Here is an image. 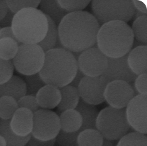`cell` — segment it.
<instances>
[{"label":"cell","instance_id":"40","mask_svg":"<svg viewBox=\"0 0 147 146\" xmlns=\"http://www.w3.org/2000/svg\"><path fill=\"white\" fill-rule=\"evenodd\" d=\"M84 76H85V75H84L83 73H82L80 71V70L78 69V70H77V74H76V75H75L74 79H73L72 82H71L70 84H69V85H71V86H72L75 87V88H77V87H78L79 83H80L81 80H82V78H83Z\"/></svg>","mask_w":147,"mask_h":146},{"label":"cell","instance_id":"10","mask_svg":"<svg viewBox=\"0 0 147 146\" xmlns=\"http://www.w3.org/2000/svg\"><path fill=\"white\" fill-rule=\"evenodd\" d=\"M109 82L102 75L96 77L85 76L77 87L79 96L86 103L98 105L105 101L104 92Z\"/></svg>","mask_w":147,"mask_h":146},{"label":"cell","instance_id":"36","mask_svg":"<svg viewBox=\"0 0 147 146\" xmlns=\"http://www.w3.org/2000/svg\"><path fill=\"white\" fill-rule=\"evenodd\" d=\"M55 143V139L50 141H43L35 139L33 136H31L30 139L25 146H54Z\"/></svg>","mask_w":147,"mask_h":146},{"label":"cell","instance_id":"32","mask_svg":"<svg viewBox=\"0 0 147 146\" xmlns=\"http://www.w3.org/2000/svg\"><path fill=\"white\" fill-rule=\"evenodd\" d=\"M58 3L63 9L66 10L69 13L82 11L89 5L91 1H67V0H60L57 1Z\"/></svg>","mask_w":147,"mask_h":146},{"label":"cell","instance_id":"11","mask_svg":"<svg viewBox=\"0 0 147 146\" xmlns=\"http://www.w3.org/2000/svg\"><path fill=\"white\" fill-rule=\"evenodd\" d=\"M126 118L129 126L136 132L147 133V96L137 94L126 107Z\"/></svg>","mask_w":147,"mask_h":146},{"label":"cell","instance_id":"37","mask_svg":"<svg viewBox=\"0 0 147 146\" xmlns=\"http://www.w3.org/2000/svg\"><path fill=\"white\" fill-rule=\"evenodd\" d=\"M14 13L11 12L10 10H8L7 14L0 21V27H10L11 26L12 21H13Z\"/></svg>","mask_w":147,"mask_h":146},{"label":"cell","instance_id":"2","mask_svg":"<svg viewBox=\"0 0 147 146\" xmlns=\"http://www.w3.org/2000/svg\"><path fill=\"white\" fill-rule=\"evenodd\" d=\"M77 70V60L73 53L64 49H53L45 53L39 74L45 84L61 88L72 82Z\"/></svg>","mask_w":147,"mask_h":146},{"label":"cell","instance_id":"23","mask_svg":"<svg viewBox=\"0 0 147 146\" xmlns=\"http://www.w3.org/2000/svg\"><path fill=\"white\" fill-rule=\"evenodd\" d=\"M103 137L96 129H87L79 132L77 137L79 146H102Z\"/></svg>","mask_w":147,"mask_h":146},{"label":"cell","instance_id":"17","mask_svg":"<svg viewBox=\"0 0 147 146\" xmlns=\"http://www.w3.org/2000/svg\"><path fill=\"white\" fill-rule=\"evenodd\" d=\"M26 95V85L21 77L13 75L4 84L0 85V97L11 96L17 101Z\"/></svg>","mask_w":147,"mask_h":146},{"label":"cell","instance_id":"46","mask_svg":"<svg viewBox=\"0 0 147 146\" xmlns=\"http://www.w3.org/2000/svg\"><path fill=\"white\" fill-rule=\"evenodd\" d=\"M0 120H1V119H0Z\"/></svg>","mask_w":147,"mask_h":146},{"label":"cell","instance_id":"33","mask_svg":"<svg viewBox=\"0 0 147 146\" xmlns=\"http://www.w3.org/2000/svg\"><path fill=\"white\" fill-rule=\"evenodd\" d=\"M13 71L14 66L11 60L0 58V85L4 84L11 78Z\"/></svg>","mask_w":147,"mask_h":146},{"label":"cell","instance_id":"45","mask_svg":"<svg viewBox=\"0 0 147 146\" xmlns=\"http://www.w3.org/2000/svg\"><path fill=\"white\" fill-rule=\"evenodd\" d=\"M0 29H1V27H0Z\"/></svg>","mask_w":147,"mask_h":146},{"label":"cell","instance_id":"39","mask_svg":"<svg viewBox=\"0 0 147 146\" xmlns=\"http://www.w3.org/2000/svg\"><path fill=\"white\" fill-rule=\"evenodd\" d=\"M133 1L134 9L136 10H138V11L141 12L142 13L146 15V6L143 2L141 1H137V0H133V1Z\"/></svg>","mask_w":147,"mask_h":146},{"label":"cell","instance_id":"16","mask_svg":"<svg viewBox=\"0 0 147 146\" xmlns=\"http://www.w3.org/2000/svg\"><path fill=\"white\" fill-rule=\"evenodd\" d=\"M127 63L131 71L136 76L147 72V47L140 45L134 47L128 53Z\"/></svg>","mask_w":147,"mask_h":146},{"label":"cell","instance_id":"1","mask_svg":"<svg viewBox=\"0 0 147 146\" xmlns=\"http://www.w3.org/2000/svg\"><path fill=\"white\" fill-rule=\"evenodd\" d=\"M100 27L93 14L83 11L73 12L67 14L58 25V36L65 49L81 53L95 45Z\"/></svg>","mask_w":147,"mask_h":146},{"label":"cell","instance_id":"44","mask_svg":"<svg viewBox=\"0 0 147 146\" xmlns=\"http://www.w3.org/2000/svg\"><path fill=\"white\" fill-rule=\"evenodd\" d=\"M0 146H7L5 139L1 135H0Z\"/></svg>","mask_w":147,"mask_h":146},{"label":"cell","instance_id":"30","mask_svg":"<svg viewBox=\"0 0 147 146\" xmlns=\"http://www.w3.org/2000/svg\"><path fill=\"white\" fill-rule=\"evenodd\" d=\"M41 1L38 0H23V1H13L7 0L6 3L8 8L14 14L26 8H37L39 5Z\"/></svg>","mask_w":147,"mask_h":146},{"label":"cell","instance_id":"43","mask_svg":"<svg viewBox=\"0 0 147 146\" xmlns=\"http://www.w3.org/2000/svg\"><path fill=\"white\" fill-rule=\"evenodd\" d=\"M113 143L111 142V140H109V139H103V142H102V146H113Z\"/></svg>","mask_w":147,"mask_h":146},{"label":"cell","instance_id":"7","mask_svg":"<svg viewBox=\"0 0 147 146\" xmlns=\"http://www.w3.org/2000/svg\"><path fill=\"white\" fill-rule=\"evenodd\" d=\"M45 56V53L37 44H21L12 63L19 73L29 76L40 72Z\"/></svg>","mask_w":147,"mask_h":146},{"label":"cell","instance_id":"20","mask_svg":"<svg viewBox=\"0 0 147 146\" xmlns=\"http://www.w3.org/2000/svg\"><path fill=\"white\" fill-rule=\"evenodd\" d=\"M61 130L66 132L79 131L82 126V117L75 109L67 110L60 114Z\"/></svg>","mask_w":147,"mask_h":146},{"label":"cell","instance_id":"6","mask_svg":"<svg viewBox=\"0 0 147 146\" xmlns=\"http://www.w3.org/2000/svg\"><path fill=\"white\" fill-rule=\"evenodd\" d=\"M92 11L99 25L120 21L127 23L133 17L134 9L133 1H92Z\"/></svg>","mask_w":147,"mask_h":146},{"label":"cell","instance_id":"28","mask_svg":"<svg viewBox=\"0 0 147 146\" xmlns=\"http://www.w3.org/2000/svg\"><path fill=\"white\" fill-rule=\"evenodd\" d=\"M117 146H147V137L136 131L127 133L119 139Z\"/></svg>","mask_w":147,"mask_h":146},{"label":"cell","instance_id":"14","mask_svg":"<svg viewBox=\"0 0 147 146\" xmlns=\"http://www.w3.org/2000/svg\"><path fill=\"white\" fill-rule=\"evenodd\" d=\"M9 127L19 137L31 135L33 127V112L27 108H19L9 120Z\"/></svg>","mask_w":147,"mask_h":146},{"label":"cell","instance_id":"42","mask_svg":"<svg viewBox=\"0 0 147 146\" xmlns=\"http://www.w3.org/2000/svg\"><path fill=\"white\" fill-rule=\"evenodd\" d=\"M143 15H146L142 13L140 11H138V10H136V9L134 10V15H133V17H134V20H135L136 19H137L138 17H140L143 16Z\"/></svg>","mask_w":147,"mask_h":146},{"label":"cell","instance_id":"21","mask_svg":"<svg viewBox=\"0 0 147 146\" xmlns=\"http://www.w3.org/2000/svg\"><path fill=\"white\" fill-rule=\"evenodd\" d=\"M39 10L46 16L53 21L57 25H59L63 19L69 13L58 3L56 0H43L39 3Z\"/></svg>","mask_w":147,"mask_h":146},{"label":"cell","instance_id":"41","mask_svg":"<svg viewBox=\"0 0 147 146\" xmlns=\"http://www.w3.org/2000/svg\"><path fill=\"white\" fill-rule=\"evenodd\" d=\"M9 8L5 0H0V21L7 14Z\"/></svg>","mask_w":147,"mask_h":146},{"label":"cell","instance_id":"4","mask_svg":"<svg viewBox=\"0 0 147 146\" xmlns=\"http://www.w3.org/2000/svg\"><path fill=\"white\" fill-rule=\"evenodd\" d=\"M11 27L21 44H38L47 33V19L37 8H26L14 15Z\"/></svg>","mask_w":147,"mask_h":146},{"label":"cell","instance_id":"34","mask_svg":"<svg viewBox=\"0 0 147 146\" xmlns=\"http://www.w3.org/2000/svg\"><path fill=\"white\" fill-rule=\"evenodd\" d=\"M19 108H27L31 112H34L39 109V106L34 96L26 95L18 100Z\"/></svg>","mask_w":147,"mask_h":146},{"label":"cell","instance_id":"35","mask_svg":"<svg viewBox=\"0 0 147 146\" xmlns=\"http://www.w3.org/2000/svg\"><path fill=\"white\" fill-rule=\"evenodd\" d=\"M134 88L138 94H147V74H142L137 76L134 80Z\"/></svg>","mask_w":147,"mask_h":146},{"label":"cell","instance_id":"18","mask_svg":"<svg viewBox=\"0 0 147 146\" xmlns=\"http://www.w3.org/2000/svg\"><path fill=\"white\" fill-rule=\"evenodd\" d=\"M75 110L81 114L83 121L79 132L87 129H96V120L99 112L95 106L86 103L81 99Z\"/></svg>","mask_w":147,"mask_h":146},{"label":"cell","instance_id":"3","mask_svg":"<svg viewBox=\"0 0 147 146\" xmlns=\"http://www.w3.org/2000/svg\"><path fill=\"white\" fill-rule=\"evenodd\" d=\"M134 35L127 23L114 21L100 27L96 43L97 48L108 58H120L131 51Z\"/></svg>","mask_w":147,"mask_h":146},{"label":"cell","instance_id":"38","mask_svg":"<svg viewBox=\"0 0 147 146\" xmlns=\"http://www.w3.org/2000/svg\"><path fill=\"white\" fill-rule=\"evenodd\" d=\"M5 37H10V38H12V39L17 40V39H16V37H15V36H14L11 27H10L1 28V29H0V39H3V38H5Z\"/></svg>","mask_w":147,"mask_h":146},{"label":"cell","instance_id":"15","mask_svg":"<svg viewBox=\"0 0 147 146\" xmlns=\"http://www.w3.org/2000/svg\"><path fill=\"white\" fill-rule=\"evenodd\" d=\"M37 104L42 109L51 110L57 107L61 98L59 88L45 84L35 95Z\"/></svg>","mask_w":147,"mask_h":146},{"label":"cell","instance_id":"5","mask_svg":"<svg viewBox=\"0 0 147 146\" xmlns=\"http://www.w3.org/2000/svg\"><path fill=\"white\" fill-rule=\"evenodd\" d=\"M131 127L126 118L125 109L107 106L99 112L96 120V129L103 138L119 140L125 135Z\"/></svg>","mask_w":147,"mask_h":146},{"label":"cell","instance_id":"22","mask_svg":"<svg viewBox=\"0 0 147 146\" xmlns=\"http://www.w3.org/2000/svg\"><path fill=\"white\" fill-rule=\"evenodd\" d=\"M0 135L5 139L7 146H25L31 135L27 137H19L11 131L9 127V120H0Z\"/></svg>","mask_w":147,"mask_h":146},{"label":"cell","instance_id":"26","mask_svg":"<svg viewBox=\"0 0 147 146\" xmlns=\"http://www.w3.org/2000/svg\"><path fill=\"white\" fill-rule=\"evenodd\" d=\"M19 108L18 101L11 96L0 97V119L10 120Z\"/></svg>","mask_w":147,"mask_h":146},{"label":"cell","instance_id":"9","mask_svg":"<svg viewBox=\"0 0 147 146\" xmlns=\"http://www.w3.org/2000/svg\"><path fill=\"white\" fill-rule=\"evenodd\" d=\"M108 64L107 57L97 47H93L81 52L77 58L78 69L85 76H101Z\"/></svg>","mask_w":147,"mask_h":146},{"label":"cell","instance_id":"27","mask_svg":"<svg viewBox=\"0 0 147 146\" xmlns=\"http://www.w3.org/2000/svg\"><path fill=\"white\" fill-rule=\"evenodd\" d=\"M147 17L143 15L134 20L132 27L134 38L142 45L146 46L147 43Z\"/></svg>","mask_w":147,"mask_h":146},{"label":"cell","instance_id":"31","mask_svg":"<svg viewBox=\"0 0 147 146\" xmlns=\"http://www.w3.org/2000/svg\"><path fill=\"white\" fill-rule=\"evenodd\" d=\"M79 131L66 132L60 130L57 135L55 141L59 146H79L77 143V137Z\"/></svg>","mask_w":147,"mask_h":146},{"label":"cell","instance_id":"25","mask_svg":"<svg viewBox=\"0 0 147 146\" xmlns=\"http://www.w3.org/2000/svg\"><path fill=\"white\" fill-rule=\"evenodd\" d=\"M20 42L10 37L0 39V58L5 60H11L18 53Z\"/></svg>","mask_w":147,"mask_h":146},{"label":"cell","instance_id":"13","mask_svg":"<svg viewBox=\"0 0 147 146\" xmlns=\"http://www.w3.org/2000/svg\"><path fill=\"white\" fill-rule=\"evenodd\" d=\"M127 55L120 58H108L107 69L102 74L109 82L121 80L130 84H133L137 76L130 69L127 63Z\"/></svg>","mask_w":147,"mask_h":146},{"label":"cell","instance_id":"24","mask_svg":"<svg viewBox=\"0 0 147 146\" xmlns=\"http://www.w3.org/2000/svg\"><path fill=\"white\" fill-rule=\"evenodd\" d=\"M46 17L47 19L48 22L47 33L45 38L40 43L37 44L43 50L45 53L54 49L58 37V31L57 25L49 17L46 16Z\"/></svg>","mask_w":147,"mask_h":146},{"label":"cell","instance_id":"8","mask_svg":"<svg viewBox=\"0 0 147 146\" xmlns=\"http://www.w3.org/2000/svg\"><path fill=\"white\" fill-rule=\"evenodd\" d=\"M61 130L59 117L53 111L39 109L33 112V127L31 136L47 141L56 138Z\"/></svg>","mask_w":147,"mask_h":146},{"label":"cell","instance_id":"12","mask_svg":"<svg viewBox=\"0 0 147 146\" xmlns=\"http://www.w3.org/2000/svg\"><path fill=\"white\" fill-rule=\"evenodd\" d=\"M136 96V92L132 84L121 80L109 82L105 90L104 97L109 106L123 109Z\"/></svg>","mask_w":147,"mask_h":146},{"label":"cell","instance_id":"19","mask_svg":"<svg viewBox=\"0 0 147 146\" xmlns=\"http://www.w3.org/2000/svg\"><path fill=\"white\" fill-rule=\"evenodd\" d=\"M61 98L57 106V112L59 113L67 110L75 109L80 100V96L77 88L71 85L59 88Z\"/></svg>","mask_w":147,"mask_h":146},{"label":"cell","instance_id":"29","mask_svg":"<svg viewBox=\"0 0 147 146\" xmlns=\"http://www.w3.org/2000/svg\"><path fill=\"white\" fill-rule=\"evenodd\" d=\"M24 81L26 85V95L34 96L37 94L42 87L45 86V82L42 80L39 73L26 76Z\"/></svg>","mask_w":147,"mask_h":146}]
</instances>
